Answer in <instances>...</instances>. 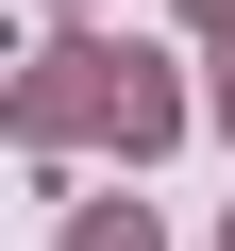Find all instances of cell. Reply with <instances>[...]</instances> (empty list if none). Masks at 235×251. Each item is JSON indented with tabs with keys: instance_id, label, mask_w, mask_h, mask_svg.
Returning <instances> with one entry per match:
<instances>
[{
	"instance_id": "6da1fadb",
	"label": "cell",
	"mask_w": 235,
	"mask_h": 251,
	"mask_svg": "<svg viewBox=\"0 0 235 251\" xmlns=\"http://www.w3.org/2000/svg\"><path fill=\"white\" fill-rule=\"evenodd\" d=\"M84 251H151V218H84Z\"/></svg>"
}]
</instances>
